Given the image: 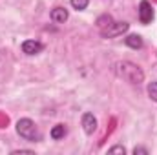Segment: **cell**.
Instances as JSON below:
<instances>
[{
    "mask_svg": "<svg viewBox=\"0 0 157 155\" xmlns=\"http://www.w3.org/2000/svg\"><path fill=\"white\" fill-rule=\"evenodd\" d=\"M113 70H115L117 77H121L122 80H126L130 84H141L144 80V71L137 64H133L130 60H121V62H117L113 66Z\"/></svg>",
    "mask_w": 157,
    "mask_h": 155,
    "instance_id": "6da1fadb",
    "label": "cell"
},
{
    "mask_svg": "<svg viewBox=\"0 0 157 155\" xmlns=\"http://www.w3.org/2000/svg\"><path fill=\"white\" fill-rule=\"evenodd\" d=\"M17 133H18L22 139L31 141V142H39L40 139H42L37 124H35L31 119H20V120L17 122Z\"/></svg>",
    "mask_w": 157,
    "mask_h": 155,
    "instance_id": "7a4b0ae2",
    "label": "cell"
},
{
    "mask_svg": "<svg viewBox=\"0 0 157 155\" xmlns=\"http://www.w3.org/2000/svg\"><path fill=\"white\" fill-rule=\"evenodd\" d=\"M128 28H130V24H128V22H112V26H108L106 29H102V31H101V37H104V39L119 37V35L126 33V31H128Z\"/></svg>",
    "mask_w": 157,
    "mask_h": 155,
    "instance_id": "3957f363",
    "label": "cell"
},
{
    "mask_svg": "<svg viewBox=\"0 0 157 155\" xmlns=\"http://www.w3.org/2000/svg\"><path fill=\"white\" fill-rule=\"evenodd\" d=\"M139 20L141 24H150L154 20V7L148 0H143L139 4Z\"/></svg>",
    "mask_w": 157,
    "mask_h": 155,
    "instance_id": "277c9868",
    "label": "cell"
},
{
    "mask_svg": "<svg viewBox=\"0 0 157 155\" xmlns=\"http://www.w3.org/2000/svg\"><path fill=\"white\" fill-rule=\"evenodd\" d=\"M42 49H44V44L39 40H24L22 42V51L26 55H37Z\"/></svg>",
    "mask_w": 157,
    "mask_h": 155,
    "instance_id": "5b68a950",
    "label": "cell"
},
{
    "mask_svg": "<svg viewBox=\"0 0 157 155\" xmlns=\"http://www.w3.org/2000/svg\"><path fill=\"white\" fill-rule=\"evenodd\" d=\"M82 128H84L86 135H91L97 130V119L93 117V113H84L82 115Z\"/></svg>",
    "mask_w": 157,
    "mask_h": 155,
    "instance_id": "8992f818",
    "label": "cell"
},
{
    "mask_svg": "<svg viewBox=\"0 0 157 155\" xmlns=\"http://www.w3.org/2000/svg\"><path fill=\"white\" fill-rule=\"evenodd\" d=\"M51 20L53 22H57V24H64L66 20H68V9H64V7H55L53 11H51Z\"/></svg>",
    "mask_w": 157,
    "mask_h": 155,
    "instance_id": "52a82bcc",
    "label": "cell"
},
{
    "mask_svg": "<svg viewBox=\"0 0 157 155\" xmlns=\"http://www.w3.org/2000/svg\"><path fill=\"white\" fill-rule=\"evenodd\" d=\"M124 44H126L128 47H132V49H141V47L144 46V42H143V39H141L139 35H128V37L124 39Z\"/></svg>",
    "mask_w": 157,
    "mask_h": 155,
    "instance_id": "ba28073f",
    "label": "cell"
},
{
    "mask_svg": "<svg viewBox=\"0 0 157 155\" xmlns=\"http://www.w3.org/2000/svg\"><path fill=\"white\" fill-rule=\"evenodd\" d=\"M66 131H68V130H66V126H64V124H57V126H53V128H51V133H49V135H51V139H53V141H60V139H64Z\"/></svg>",
    "mask_w": 157,
    "mask_h": 155,
    "instance_id": "9c48e42d",
    "label": "cell"
},
{
    "mask_svg": "<svg viewBox=\"0 0 157 155\" xmlns=\"http://www.w3.org/2000/svg\"><path fill=\"white\" fill-rule=\"evenodd\" d=\"M112 22H113V18L110 17V15H101L99 18H97V28H99V31H102V29H106L108 26H112Z\"/></svg>",
    "mask_w": 157,
    "mask_h": 155,
    "instance_id": "30bf717a",
    "label": "cell"
},
{
    "mask_svg": "<svg viewBox=\"0 0 157 155\" xmlns=\"http://www.w3.org/2000/svg\"><path fill=\"white\" fill-rule=\"evenodd\" d=\"M70 2H71V7H73V9H77V11L86 9V7H88V4H90V0H70Z\"/></svg>",
    "mask_w": 157,
    "mask_h": 155,
    "instance_id": "8fae6325",
    "label": "cell"
},
{
    "mask_svg": "<svg viewBox=\"0 0 157 155\" xmlns=\"http://www.w3.org/2000/svg\"><path fill=\"white\" fill-rule=\"evenodd\" d=\"M148 97L154 102H157V82H150L148 84Z\"/></svg>",
    "mask_w": 157,
    "mask_h": 155,
    "instance_id": "7c38bea8",
    "label": "cell"
},
{
    "mask_svg": "<svg viewBox=\"0 0 157 155\" xmlns=\"http://www.w3.org/2000/svg\"><path fill=\"white\" fill-rule=\"evenodd\" d=\"M108 153H126V148L124 146H112L110 150H108Z\"/></svg>",
    "mask_w": 157,
    "mask_h": 155,
    "instance_id": "4fadbf2b",
    "label": "cell"
},
{
    "mask_svg": "<svg viewBox=\"0 0 157 155\" xmlns=\"http://www.w3.org/2000/svg\"><path fill=\"white\" fill-rule=\"evenodd\" d=\"M133 153L135 155H148V150H146V148H143V146H135V148H133Z\"/></svg>",
    "mask_w": 157,
    "mask_h": 155,
    "instance_id": "5bb4252c",
    "label": "cell"
},
{
    "mask_svg": "<svg viewBox=\"0 0 157 155\" xmlns=\"http://www.w3.org/2000/svg\"><path fill=\"white\" fill-rule=\"evenodd\" d=\"M11 153H13V155H18V153H33V152H31V150H13Z\"/></svg>",
    "mask_w": 157,
    "mask_h": 155,
    "instance_id": "9a60e30c",
    "label": "cell"
}]
</instances>
